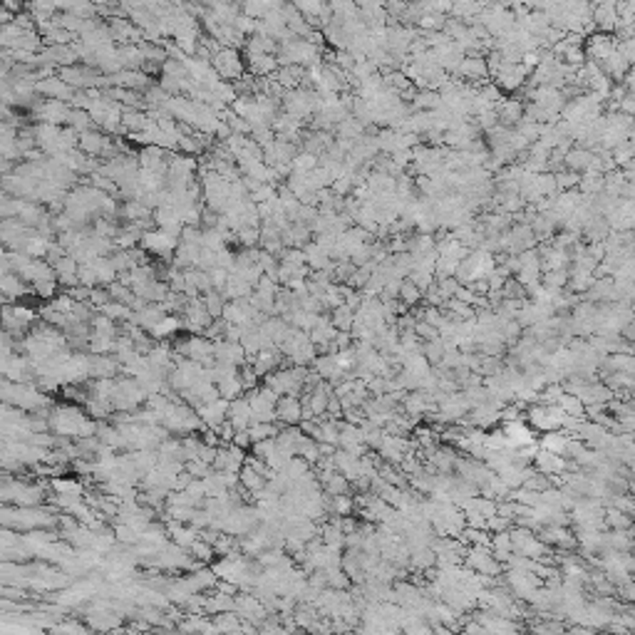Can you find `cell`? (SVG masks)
Wrapping results in <instances>:
<instances>
[{
  "label": "cell",
  "mask_w": 635,
  "mask_h": 635,
  "mask_svg": "<svg viewBox=\"0 0 635 635\" xmlns=\"http://www.w3.org/2000/svg\"><path fill=\"white\" fill-rule=\"evenodd\" d=\"M204 305H206V313L211 318H219L221 313H224V300H221V296H216V293H208L206 298H204Z\"/></svg>",
  "instance_id": "obj_19"
},
{
  "label": "cell",
  "mask_w": 635,
  "mask_h": 635,
  "mask_svg": "<svg viewBox=\"0 0 635 635\" xmlns=\"http://www.w3.org/2000/svg\"><path fill=\"white\" fill-rule=\"evenodd\" d=\"M397 298H400L405 305H415V303H420V300H422V293L417 291V285L412 283V280L405 278L400 283V296H397Z\"/></svg>",
  "instance_id": "obj_16"
},
{
  "label": "cell",
  "mask_w": 635,
  "mask_h": 635,
  "mask_svg": "<svg viewBox=\"0 0 635 635\" xmlns=\"http://www.w3.org/2000/svg\"><path fill=\"white\" fill-rule=\"evenodd\" d=\"M142 241L152 253H162V256H167L174 248V236H169L167 231H147Z\"/></svg>",
  "instance_id": "obj_9"
},
{
  "label": "cell",
  "mask_w": 635,
  "mask_h": 635,
  "mask_svg": "<svg viewBox=\"0 0 635 635\" xmlns=\"http://www.w3.org/2000/svg\"><path fill=\"white\" fill-rule=\"evenodd\" d=\"M454 75H459V77H467V80H486L489 77V70H486V60L481 58V55H469V58L462 60L459 70L454 72Z\"/></svg>",
  "instance_id": "obj_8"
},
{
  "label": "cell",
  "mask_w": 635,
  "mask_h": 635,
  "mask_svg": "<svg viewBox=\"0 0 635 635\" xmlns=\"http://www.w3.org/2000/svg\"><path fill=\"white\" fill-rule=\"evenodd\" d=\"M603 524L613 526V531H628L630 529V516L628 514H621L616 509H606V516H603Z\"/></svg>",
  "instance_id": "obj_14"
},
{
  "label": "cell",
  "mask_w": 635,
  "mask_h": 635,
  "mask_svg": "<svg viewBox=\"0 0 635 635\" xmlns=\"http://www.w3.org/2000/svg\"><path fill=\"white\" fill-rule=\"evenodd\" d=\"M568 635H593V630H590V628H584V625H581V628H573V630H571Z\"/></svg>",
  "instance_id": "obj_20"
},
{
  "label": "cell",
  "mask_w": 635,
  "mask_h": 635,
  "mask_svg": "<svg viewBox=\"0 0 635 635\" xmlns=\"http://www.w3.org/2000/svg\"><path fill=\"white\" fill-rule=\"evenodd\" d=\"M531 464L538 474H544V477L553 479V477L566 474V464H568V459H566V457H558V454L546 452V449H536Z\"/></svg>",
  "instance_id": "obj_2"
},
{
  "label": "cell",
  "mask_w": 635,
  "mask_h": 635,
  "mask_svg": "<svg viewBox=\"0 0 635 635\" xmlns=\"http://www.w3.org/2000/svg\"><path fill=\"white\" fill-rule=\"evenodd\" d=\"M80 144H82L87 152H92V154H99V152L107 147V139H104L102 134H92V132H84L82 139H80Z\"/></svg>",
  "instance_id": "obj_18"
},
{
  "label": "cell",
  "mask_w": 635,
  "mask_h": 635,
  "mask_svg": "<svg viewBox=\"0 0 635 635\" xmlns=\"http://www.w3.org/2000/svg\"><path fill=\"white\" fill-rule=\"evenodd\" d=\"M501 435L506 437V442H509V447L512 449H524V447H534V444H536V432H534L524 420L504 422Z\"/></svg>",
  "instance_id": "obj_1"
},
{
  "label": "cell",
  "mask_w": 635,
  "mask_h": 635,
  "mask_svg": "<svg viewBox=\"0 0 635 635\" xmlns=\"http://www.w3.org/2000/svg\"><path fill=\"white\" fill-rule=\"evenodd\" d=\"M447 352V348H444V343H442V337H437V340H429V343L422 345V355L427 357L429 365H440L442 355Z\"/></svg>",
  "instance_id": "obj_15"
},
{
  "label": "cell",
  "mask_w": 635,
  "mask_h": 635,
  "mask_svg": "<svg viewBox=\"0 0 635 635\" xmlns=\"http://www.w3.org/2000/svg\"><path fill=\"white\" fill-rule=\"evenodd\" d=\"M568 435H564L561 429L558 432H546L544 437H541V442H536L538 449H546V452L551 454H558V457H566V447H568Z\"/></svg>",
  "instance_id": "obj_10"
},
{
  "label": "cell",
  "mask_w": 635,
  "mask_h": 635,
  "mask_svg": "<svg viewBox=\"0 0 635 635\" xmlns=\"http://www.w3.org/2000/svg\"><path fill=\"white\" fill-rule=\"evenodd\" d=\"M596 159V152L584 149V147H576V149H568L564 156V164L568 171H576V174H586L590 171V164Z\"/></svg>",
  "instance_id": "obj_6"
},
{
  "label": "cell",
  "mask_w": 635,
  "mask_h": 635,
  "mask_svg": "<svg viewBox=\"0 0 635 635\" xmlns=\"http://www.w3.org/2000/svg\"><path fill=\"white\" fill-rule=\"evenodd\" d=\"M214 67H216V72H219L221 77H241V70H243L239 52H236L234 47H224V50H216Z\"/></svg>",
  "instance_id": "obj_4"
},
{
  "label": "cell",
  "mask_w": 635,
  "mask_h": 635,
  "mask_svg": "<svg viewBox=\"0 0 635 635\" xmlns=\"http://www.w3.org/2000/svg\"><path fill=\"white\" fill-rule=\"evenodd\" d=\"M558 405V409L564 412L566 417H576V420H586V407H584V402L578 400L576 395H568V392H564L561 395V400L556 402Z\"/></svg>",
  "instance_id": "obj_12"
},
{
  "label": "cell",
  "mask_w": 635,
  "mask_h": 635,
  "mask_svg": "<svg viewBox=\"0 0 635 635\" xmlns=\"http://www.w3.org/2000/svg\"><path fill=\"white\" fill-rule=\"evenodd\" d=\"M556 187H558V191H573V189L578 187V179H581V174H576V171H556Z\"/></svg>",
  "instance_id": "obj_17"
},
{
  "label": "cell",
  "mask_w": 635,
  "mask_h": 635,
  "mask_svg": "<svg viewBox=\"0 0 635 635\" xmlns=\"http://www.w3.org/2000/svg\"><path fill=\"white\" fill-rule=\"evenodd\" d=\"M538 581L534 573H526V571H509L506 573V586H509V590H512L516 598H524V601H529L531 598V593L538 588Z\"/></svg>",
  "instance_id": "obj_3"
},
{
  "label": "cell",
  "mask_w": 635,
  "mask_h": 635,
  "mask_svg": "<svg viewBox=\"0 0 635 635\" xmlns=\"http://www.w3.org/2000/svg\"><path fill=\"white\" fill-rule=\"evenodd\" d=\"M496 117H499L501 127L514 130V124H518L524 117V104L518 99H501L499 107H496Z\"/></svg>",
  "instance_id": "obj_7"
},
{
  "label": "cell",
  "mask_w": 635,
  "mask_h": 635,
  "mask_svg": "<svg viewBox=\"0 0 635 635\" xmlns=\"http://www.w3.org/2000/svg\"><path fill=\"white\" fill-rule=\"evenodd\" d=\"M352 320H355V311H350L345 303L340 305V308H335V311H333V318H331L333 328H335L337 333H350Z\"/></svg>",
  "instance_id": "obj_13"
},
{
  "label": "cell",
  "mask_w": 635,
  "mask_h": 635,
  "mask_svg": "<svg viewBox=\"0 0 635 635\" xmlns=\"http://www.w3.org/2000/svg\"><path fill=\"white\" fill-rule=\"evenodd\" d=\"M452 635H467V633H452Z\"/></svg>",
  "instance_id": "obj_21"
},
{
  "label": "cell",
  "mask_w": 635,
  "mask_h": 635,
  "mask_svg": "<svg viewBox=\"0 0 635 635\" xmlns=\"http://www.w3.org/2000/svg\"><path fill=\"white\" fill-rule=\"evenodd\" d=\"M248 67L253 75H268L278 67L276 55H266V52H248Z\"/></svg>",
  "instance_id": "obj_11"
},
{
  "label": "cell",
  "mask_w": 635,
  "mask_h": 635,
  "mask_svg": "<svg viewBox=\"0 0 635 635\" xmlns=\"http://www.w3.org/2000/svg\"><path fill=\"white\" fill-rule=\"evenodd\" d=\"M276 417L283 420L285 424H291V427L293 424H298V422L303 420V402L293 395L278 397V402H276Z\"/></svg>",
  "instance_id": "obj_5"
}]
</instances>
